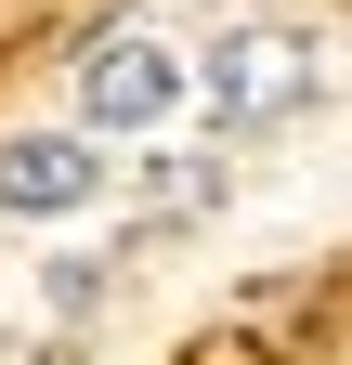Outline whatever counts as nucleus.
<instances>
[{"label": "nucleus", "mask_w": 352, "mask_h": 365, "mask_svg": "<svg viewBox=\"0 0 352 365\" xmlns=\"http://www.w3.org/2000/svg\"><path fill=\"white\" fill-rule=\"evenodd\" d=\"M196 91H209V130H287V118L326 91V39H300V26H235L222 53L196 66Z\"/></svg>", "instance_id": "f257e3e1"}, {"label": "nucleus", "mask_w": 352, "mask_h": 365, "mask_svg": "<svg viewBox=\"0 0 352 365\" xmlns=\"http://www.w3.org/2000/svg\"><path fill=\"white\" fill-rule=\"evenodd\" d=\"M105 196V157L78 144V130H14L0 144V222H66Z\"/></svg>", "instance_id": "f03ea898"}, {"label": "nucleus", "mask_w": 352, "mask_h": 365, "mask_svg": "<svg viewBox=\"0 0 352 365\" xmlns=\"http://www.w3.org/2000/svg\"><path fill=\"white\" fill-rule=\"evenodd\" d=\"M170 91H183V66H170L157 39H130V26L105 39V53H78V118L92 130H157Z\"/></svg>", "instance_id": "7ed1b4c3"}, {"label": "nucleus", "mask_w": 352, "mask_h": 365, "mask_svg": "<svg viewBox=\"0 0 352 365\" xmlns=\"http://www.w3.org/2000/svg\"><path fill=\"white\" fill-rule=\"evenodd\" d=\"M196 209H222V157H170L144 182V235H170V222H196Z\"/></svg>", "instance_id": "20e7f679"}]
</instances>
